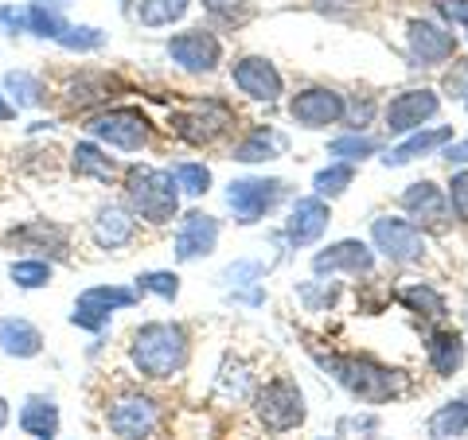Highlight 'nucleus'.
I'll return each mask as SVG.
<instances>
[{"instance_id": "nucleus-1", "label": "nucleus", "mask_w": 468, "mask_h": 440, "mask_svg": "<svg viewBox=\"0 0 468 440\" xmlns=\"http://www.w3.org/2000/svg\"><path fill=\"white\" fill-rule=\"evenodd\" d=\"M187 331L180 324H168V320H153V324H141L129 335V362L141 378H153V382H165L176 378L187 366Z\"/></svg>"}, {"instance_id": "nucleus-2", "label": "nucleus", "mask_w": 468, "mask_h": 440, "mask_svg": "<svg viewBox=\"0 0 468 440\" xmlns=\"http://www.w3.org/2000/svg\"><path fill=\"white\" fill-rule=\"evenodd\" d=\"M125 211L149 226H165L180 211V183L160 168H129L125 172Z\"/></svg>"}, {"instance_id": "nucleus-3", "label": "nucleus", "mask_w": 468, "mask_h": 440, "mask_svg": "<svg viewBox=\"0 0 468 440\" xmlns=\"http://www.w3.org/2000/svg\"><path fill=\"white\" fill-rule=\"evenodd\" d=\"M324 366L332 371V378L340 382L344 390H351L359 402H371V405H383L390 398H399V374L378 366L375 359H359V355H332L324 359Z\"/></svg>"}, {"instance_id": "nucleus-4", "label": "nucleus", "mask_w": 468, "mask_h": 440, "mask_svg": "<svg viewBox=\"0 0 468 440\" xmlns=\"http://www.w3.org/2000/svg\"><path fill=\"white\" fill-rule=\"evenodd\" d=\"M254 417L270 433H292L304 424V393L292 378H273L254 393Z\"/></svg>"}, {"instance_id": "nucleus-5", "label": "nucleus", "mask_w": 468, "mask_h": 440, "mask_svg": "<svg viewBox=\"0 0 468 440\" xmlns=\"http://www.w3.org/2000/svg\"><path fill=\"white\" fill-rule=\"evenodd\" d=\"M106 429L113 440H149L160 429V405L141 390H122L106 405Z\"/></svg>"}, {"instance_id": "nucleus-6", "label": "nucleus", "mask_w": 468, "mask_h": 440, "mask_svg": "<svg viewBox=\"0 0 468 440\" xmlns=\"http://www.w3.org/2000/svg\"><path fill=\"white\" fill-rule=\"evenodd\" d=\"M86 129H90V133H94L98 141L113 144V149H125V152H137V149H144V144H149V137H153L149 117H144L141 110H129V106L98 113V117H94V121L86 125Z\"/></svg>"}, {"instance_id": "nucleus-7", "label": "nucleus", "mask_w": 468, "mask_h": 440, "mask_svg": "<svg viewBox=\"0 0 468 440\" xmlns=\"http://www.w3.org/2000/svg\"><path fill=\"white\" fill-rule=\"evenodd\" d=\"M230 125H234V113L223 106V101H196L192 110L172 117V129L187 144H215L218 137L230 133Z\"/></svg>"}, {"instance_id": "nucleus-8", "label": "nucleus", "mask_w": 468, "mask_h": 440, "mask_svg": "<svg viewBox=\"0 0 468 440\" xmlns=\"http://www.w3.org/2000/svg\"><path fill=\"white\" fill-rule=\"evenodd\" d=\"M285 195V180H234L227 187V203L242 226L266 218Z\"/></svg>"}, {"instance_id": "nucleus-9", "label": "nucleus", "mask_w": 468, "mask_h": 440, "mask_svg": "<svg viewBox=\"0 0 468 440\" xmlns=\"http://www.w3.org/2000/svg\"><path fill=\"white\" fill-rule=\"evenodd\" d=\"M137 300L133 288H122V285H94L86 288L82 297L75 300V312H70V324L86 328V331H101L110 324V316L117 308H129Z\"/></svg>"}, {"instance_id": "nucleus-10", "label": "nucleus", "mask_w": 468, "mask_h": 440, "mask_svg": "<svg viewBox=\"0 0 468 440\" xmlns=\"http://www.w3.org/2000/svg\"><path fill=\"white\" fill-rule=\"evenodd\" d=\"M289 117L304 129H328V125H340L347 117V101H344V94L328 90V86H309V90L292 94Z\"/></svg>"}, {"instance_id": "nucleus-11", "label": "nucleus", "mask_w": 468, "mask_h": 440, "mask_svg": "<svg viewBox=\"0 0 468 440\" xmlns=\"http://www.w3.org/2000/svg\"><path fill=\"white\" fill-rule=\"evenodd\" d=\"M371 238H375V249H383L390 261H399V266H410V261H421L426 257V238H421V230L414 223H406V218H375L371 223Z\"/></svg>"}, {"instance_id": "nucleus-12", "label": "nucleus", "mask_w": 468, "mask_h": 440, "mask_svg": "<svg viewBox=\"0 0 468 440\" xmlns=\"http://www.w3.org/2000/svg\"><path fill=\"white\" fill-rule=\"evenodd\" d=\"M168 58L180 63L184 70H192V75H207L223 58V43L211 32H203V27H192V32H180L168 39Z\"/></svg>"}, {"instance_id": "nucleus-13", "label": "nucleus", "mask_w": 468, "mask_h": 440, "mask_svg": "<svg viewBox=\"0 0 468 440\" xmlns=\"http://www.w3.org/2000/svg\"><path fill=\"white\" fill-rule=\"evenodd\" d=\"M230 79H234V86H239L246 98L266 101V106L282 98V75H277V67L270 63V58H261V55L234 58V63H230Z\"/></svg>"}, {"instance_id": "nucleus-14", "label": "nucleus", "mask_w": 468, "mask_h": 440, "mask_svg": "<svg viewBox=\"0 0 468 440\" xmlns=\"http://www.w3.org/2000/svg\"><path fill=\"white\" fill-rule=\"evenodd\" d=\"M406 43L418 67H441L457 55V39L433 20H410L406 24Z\"/></svg>"}, {"instance_id": "nucleus-15", "label": "nucleus", "mask_w": 468, "mask_h": 440, "mask_svg": "<svg viewBox=\"0 0 468 440\" xmlns=\"http://www.w3.org/2000/svg\"><path fill=\"white\" fill-rule=\"evenodd\" d=\"M437 106H441V101H437L433 90H402V94H394L387 113H383L387 133H414L421 121H430V117L437 113Z\"/></svg>"}, {"instance_id": "nucleus-16", "label": "nucleus", "mask_w": 468, "mask_h": 440, "mask_svg": "<svg viewBox=\"0 0 468 440\" xmlns=\"http://www.w3.org/2000/svg\"><path fill=\"white\" fill-rule=\"evenodd\" d=\"M218 242V218L192 211L184 215L180 230H176V261H196V257H207Z\"/></svg>"}, {"instance_id": "nucleus-17", "label": "nucleus", "mask_w": 468, "mask_h": 440, "mask_svg": "<svg viewBox=\"0 0 468 440\" xmlns=\"http://www.w3.org/2000/svg\"><path fill=\"white\" fill-rule=\"evenodd\" d=\"M313 269L320 273V277H332V273H351V277H367L371 269H375V257H371V249L363 246V242H356V238H347V242H335V246H328V249H320V254L313 257Z\"/></svg>"}, {"instance_id": "nucleus-18", "label": "nucleus", "mask_w": 468, "mask_h": 440, "mask_svg": "<svg viewBox=\"0 0 468 440\" xmlns=\"http://www.w3.org/2000/svg\"><path fill=\"white\" fill-rule=\"evenodd\" d=\"M402 207L410 211V218H418V223L430 230H445V223H449V199L441 195V187L430 180L410 183L402 192Z\"/></svg>"}, {"instance_id": "nucleus-19", "label": "nucleus", "mask_w": 468, "mask_h": 440, "mask_svg": "<svg viewBox=\"0 0 468 440\" xmlns=\"http://www.w3.org/2000/svg\"><path fill=\"white\" fill-rule=\"evenodd\" d=\"M328 207L320 195H309V199H297L289 211V223H285V238L292 246H313L320 234L328 230Z\"/></svg>"}, {"instance_id": "nucleus-20", "label": "nucleus", "mask_w": 468, "mask_h": 440, "mask_svg": "<svg viewBox=\"0 0 468 440\" xmlns=\"http://www.w3.org/2000/svg\"><path fill=\"white\" fill-rule=\"evenodd\" d=\"M90 234H94V242L101 249H122V246H129L137 238V223H133V215H129L125 207H113L110 203V207H101L94 215Z\"/></svg>"}, {"instance_id": "nucleus-21", "label": "nucleus", "mask_w": 468, "mask_h": 440, "mask_svg": "<svg viewBox=\"0 0 468 440\" xmlns=\"http://www.w3.org/2000/svg\"><path fill=\"white\" fill-rule=\"evenodd\" d=\"M0 351L12 359H36L43 351V335L20 316H0Z\"/></svg>"}, {"instance_id": "nucleus-22", "label": "nucleus", "mask_w": 468, "mask_h": 440, "mask_svg": "<svg viewBox=\"0 0 468 440\" xmlns=\"http://www.w3.org/2000/svg\"><path fill=\"white\" fill-rule=\"evenodd\" d=\"M20 429L36 440H55L58 436V405L43 393H32L20 409Z\"/></svg>"}, {"instance_id": "nucleus-23", "label": "nucleus", "mask_w": 468, "mask_h": 440, "mask_svg": "<svg viewBox=\"0 0 468 440\" xmlns=\"http://www.w3.org/2000/svg\"><path fill=\"white\" fill-rule=\"evenodd\" d=\"M449 137H452V129H449V125H441V129H426V133H414L410 141H402L399 149H390V152L383 156V164H387V168H402V164H410V160H418V156H426V152H433V149H441Z\"/></svg>"}, {"instance_id": "nucleus-24", "label": "nucleus", "mask_w": 468, "mask_h": 440, "mask_svg": "<svg viewBox=\"0 0 468 440\" xmlns=\"http://www.w3.org/2000/svg\"><path fill=\"white\" fill-rule=\"evenodd\" d=\"M426 355H430V366H433L437 374H452L464 362V340L452 328H441V331L430 335Z\"/></svg>"}, {"instance_id": "nucleus-25", "label": "nucleus", "mask_w": 468, "mask_h": 440, "mask_svg": "<svg viewBox=\"0 0 468 440\" xmlns=\"http://www.w3.org/2000/svg\"><path fill=\"white\" fill-rule=\"evenodd\" d=\"M285 152V137L273 133V129H254L246 141L234 144V160L242 164H258V160H277Z\"/></svg>"}, {"instance_id": "nucleus-26", "label": "nucleus", "mask_w": 468, "mask_h": 440, "mask_svg": "<svg viewBox=\"0 0 468 440\" xmlns=\"http://www.w3.org/2000/svg\"><path fill=\"white\" fill-rule=\"evenodd\" d=\"M70 168H75V175H86V180H98V183H113L117 175V164L98 149V144H75V156H70Z\"/></svg>"}, {"instance_id": "nucleus-27", "label": "nucleus", "mask_w": 468, "mask_h": 440, "mask_svg": "<svg viewBox=\"0 0 468 440\" xmlns=\"http://www.w3.org/2000/svg\"><path fill=\"white\" fill-rule=\"evenodd\" d=\"M468 433V402L457 398V402H449L441 405L437 414L430 417V436L433 440H457Z\"/></svg>"}, {"instance_id": "nucleus-28", "label": "nucleus", "mask_w": 468, "mask_h": 440, "mask_svg": "<svg viewBox=\"0 0 468 440\" xmlns=\"http://www.w3.org/2000/svg\"><path fill=\"white\" fill-rule=\"evenodd\" d=\"M399 300L410 308V312H418V316L445 320V300H441V292L430 288V285H406V288H399Z\"/></svg>"}, {"instance_id": "nucleus-29", "label": "nucleus", "mask_w": 468, "mask_h": 440, "mask_svg": "<svg viewBox=\"0 0 468 440\" xmlns=\"http://www.w3.org/2000/svg\"><path fill=\"white\" fill-rule=\"evenodd\" d=\"M187 8H192V0H141L137 20L144 27H168L172 20H180Z\"/></svg>"}, {"instance_id": "nucleus-30", "label": "nucleus", "mask_w": 468, "mask_h": 440, "mask_svg": "<svg viewBox=\"0 0 468 440\" xmlns=\"http://www.w3.org/2000/svg\"><path fill=\"white\" fill-rule=\"evenodd\" d=\"M16 242L27 249H48V254H63L67 249V230L63 226H51V223H36L16 234Z\"/></svg>"}, {"instance_id": "nucleus-31", "label": "nucleus", "mask_w": 468, "mask_h": 440, "mask_svg": "<svg viewBox=\"0 0 468 440\" xmlns=\"http://www.w3.org/2000/svg\"><path fill=\"white\" fill-rule=\"evenodd\" d=\"M351 180H356V168H351V164H332V168H324V172H316L313 187H316L320 199H335V195L347 192Z\"/></svg>"}, {"instance_id": "nucleus-32", "label": "nucleus", "mask_w": 468, "mask_h": 440, "mask_svg": "<svg viewBox=\"0 0 468 440\" xmlns=\"http://www.w3.org/2000/svg\"><path fill=\"white\" fill-rule=\"evenodd\" d=\"M63 27H67V20H63V12H55V8H43V5H27V32H36V36H43V39H58L63 36Z\"/></svg>"}, {"instance_id": "nucleus-33", "label": "nucleus", "mask_w": 468, "mask_h": 440, "mask_svg": "<svg viewBox=\"0 0 468 440\" xmlns=\"http://www.w3.org/2000/svg\"><path fill=\"white\" fill-rule=\"evenodd\" d=\"M5 86L12 90V98H16V106H39L43 101V82L36 75H27V70H8Z\"/></svg>"}, {"instance_id": "nucleus-34", "label": "nucleus", "mask_w": 468, "mask_h": 440, "mask_svg": "<svg viewBox=\"0 0 468 440\" xmlns=\"http://www.w3.org/2000/svg\"><path fill=\"white\" fill-rule=\"evenodd\" d=\"M58 47L67 51H98L101 43H106V32H98V27H79V24H67L63 36L55 39Z\"/></svg>"}, {"instance_id": "nucleus-35", "label": "nucleus", "mask_w": 468, "mask_h": 440, "mask_svg": "<svg viewBox=\"0 0 468 440\" xmlns=\"http://www.w3.org/2000/svg\"><path fill=\"white\" fill-rule=\"evenodd\" d=\"M172 175H176V183H180L184 195H203L211 187V168L207 164H176Z\"/></svg>"}, {"instance_id": "nucleus-36", "label": "nucleus", "mask_w": 468, "mask_h": 440, "mask_svg": "<svg viewBox=\"0 0 468 440\" xmlns=\"http://www.w3.org/2000/svg\"><path fill=\"white\" fill-rule=\"evenodd\" d=\"M328 152H332V156H340L344 164H351V160L375 156V152H378V141H375V137H356V133H351V137L332 141V144H328Z\"/></svg>"}, {"instance_id": "nucleus-37", "label": "nucleus", "mask_w": 468, "mask_h": 440, "mask_svg": "<svg viewBox=\"0 0 468 440\" xmlns=\"http://www.w3.org/2000/svg\"><path fill=\"white\" fill-rule=\"evenodd\" d=\"M12 281H16L20 288H43L51 285V266L48 261H12Z\"/></svg>"}, {"instance_id": "nucleus-38", "label": "nucleus", "mask_w": 468, "mask_h": 440, "mask_svg": "<svg viewBox=\"0 0 468 440\" xmlns=\"http://www.w3.org/2000/svg\"><path fill=\"white\" fill-rule=\"evenodd\" d=\"M137 288L141 292H156V297H165V300H176L180 297V277L176 273H141Z\"/></svg>"}, {"instance_id": "nucleus-39", "label": "nucleus", "mask_w": 468, "mask_h": 440, "mask_svg": "<svg viewBox=\"0 0 468 440\" xmlns=\"http://www.w3.org/2000/svg\"><path fill=\"white\" fill-rule=\"evenodd\" d=\"M449 207L461 223H468V172H457L449 180Z\"/></svg>"}, {"instance_id": "nucleus-40", "label": "nucleus", "mask_w": 468, "mask_h": 440, "mask_svg": "<svg viewBox=\"0 0 468 440\" xmlns=\"http://www.w3.org/2000/svg\"><path fill=\"white\" fill-rule=\"evenodd\" d=\"M0 24L8 27V36L27 32V8H0Z\"/></svg>"}, {"instance_id": "nucleus-41", "label": "nucleus", "mask_w": 468, "mask_h": 440, "mask_svg": "<svg viewBox=\"0 0 468 440\" xmlns=\"http://www.w3.org/2000/svg\"><path fill=\"white\" fill-rule=\"evenodd\" d=\"M437 8H441L449 20H457V24L468 27V0H437Z\"/></svg>"}, {"instance_id": "nucleus-42", "label": "nucleus", "mask_w": 468, "mask_h": 440, "mask_svg": "<svg viewBox=\"0 0 468 440\" xmlns=\"http://www.w3.org/2000/svg\"><path fill=\"white\" fill-rule=\"evenodd\" d=\"M449 164H468V137L457 141V144H449V152H445Z\"/></svg>"}, {"instance_id": "nucleus-43", "label": "nucleus", "mask_w": 468, "mask_h": 440, "mask_svg": "<svg viewBox=\"0 0 468 440\" xmlns=\"http://www.w3.org/2000/svg\"><path fill=\"white\" fill-rule=\"evenodd\" d=\"M12 117H16V106H8V101L0 98V121H12Z\"/></svg>"}, {"instance_id": "nucleus-44", "label": "nucleus", "mask_w": 468, "mask_h": 440, "mask_svg": "<svg viewBox=\"0 0 468 440\" xmlns=\"http://www.w3.org/2000/svg\"><path fill=\"white\" fill-rule=\"evenodd\" d=\"M36 5H43V8H55V12H63V8H67V0H36Z\"/></svg>"}, {"instance_id": "nucleus-45", "label": "nucleus", "mask_w": 468, "mask_h": 440, "mask_svg": "<svg viewBox=\"0 0 468 440\" xmlns=\"http://www.w3.org/2000/svg\"><path fill=\"white\" fill-rule=\"evenodd\" d=\"M5 424H8V402L0 398V429H5Z\"/></svg>"}, {"instance_id": "nucleus-46", "label": "nucleus", "mask_w": 468, "mask_h": 440, "mask_svg": "<svg viewBox=\"0 0 468 440\" xmlns=\"http://www.w3.org/2000/svg\"><path fill=\"white\" fill-rule=\"evenodd\" d=\"M464 94H468V86H464ZM464 110H468V98H464Z\"/></svg>"}]
</instances>
